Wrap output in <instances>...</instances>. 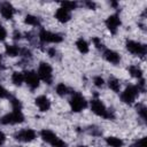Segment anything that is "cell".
<instances>
[{"label":"cell","mask_w":147,"mask_h":147,"mask_svg":"<svg viewBox=\"0 0 147 147\" xmlns=\"http://www.w3.org/2000/svg\"><path fill=\"white\" fill-rule=\"evenodd\" d=\"M1 63H2V56L0 55V65H1Z\"/></svg>","instance_id":"ab89813d"},{"label":"cell","mask_w":147,"mask_h":147,"mask_svg":"<svg viewBox=\"0 0 147 147\" xmlns=\"http://www.w3.org/2000/svg\"><path fill=\"white\" fill-rule=\"evenodd\" d=\"M56 54H57V51H56L54 47H51V48H48V55H49L51 57H54V56H56Z\"/></svg>","instance_id":"d590c367"},{"label":"cell","mask_w":147,"mask_h":147,"mask_svg":"<svg viewBox=\"0 0 147 147\" xmlns=\"http://www.w3.org/2000/svg\"><path fill=\"white\" fill-rule=\"evenodd\" d=\"M69 105H70V109L72 113H80L87 107V101L83 96V94L75 92L69 101Z\"/></svg>","instance_id":"3957f363"},{"label":"cell","mask_w":147,"mask_h":147,"mask_svg":"<svg viewBox=\"0 0 147 147\" xmlns=\"http://www.w3.org/2000/svg\"><path fill=\"white\" fill-rule=\"evenodd\" d=\"M84 5H85L88 9H95V7H96V3L93 2V1H85Z\"/></svg>","instance_id":"e575fe53"},{"label":"cell","mask_w":147,"mask_h":147,"mask_svg":"<svg viewBox=\"0 0 147 147\" xmlns=\"http://www.w3.org/2000/svg\"><path fill=\"white\" fill-rule=\"evenodd\" d=\"M9 96H10L9 92H8L3 86L0 85V99H5V98H8V99H9Z\"/></svg>","instance_id":"1f68e13d"},{"label":"cell","mask_w":147,"mask_h":147,"mask_svg":"<svg viewBox=\"0 0 147 147\" xmlns=\"http://www.w3.org/2000/svg\"><path fill=\"white\" fill-rule=\"evenodd\" d=\"M125 47L126 49L134 54V55H138V56H145L146 53H147V48L144 44L139 42V41H134V40H126L125 42Z\"/></svg>","instance_id":"52a82bcc"},{"label":"cell","mask_w":147,"mask_h":147,"mask_svg":"<svg viewBox=\"0 0 147 147\" xmlns=\"http://www.w3.org/2000/svg\"><path fill=\"white\" fill-rule=\"evenodd\" d=\"M9 101H10V105L13 107V110H22V102L17 98L10 95L9 96Z\"/></svg>","instance_id":"d4e9b609"},{"label":"cell","mask_w":147,"mask_h":147,"mask_svg":"<svg viewBox=\"0 0 147 147\" xmlns=\"http://www.w3.org/2000/svg\"><path fill=\"white\" fill-rule=\"evenodd\" d=\"M21 37H22L21 32H18L17 30H15V31H14V34H13V38H14V40H20V39H21Z\"/></svg>","instance_id":"8d00e7d4"},{"label":"cell","mask_w":147,"mask_h":147,"mask_svg":"<svg viewBox=\"0 0 147 147\" xmlns=\"http://www.w3.org/2000/svg\"><path fill=\"white\" fill-rule=\"evenodd\" d=\"M137 111H138L139 116L141 117V119L146 122L147 121V108H146V106L142 105V103L137 105Z\"/></svg>","instance_id":"cb8c5ba5"},{"label":"cell","mask_w":147,"mask_h":147,"mask_svg":"<svg viewBox=\"0 0 147 147\" xmlns=\"http://www.w3.org/2000/svg\"><path fill=\"white\" fill-rule=\"evenodd\" d=\"M77 6L78 5H77L76 1H64V2H61V7L64 8V9H67V10H69V11L76 9Z\"/></svg>","instance_id":"484cf974"},{"label":"cell","mask_w":147,"mask_h":147,"mask_svg":"<svg viewBox=\"0 0 147 147\" xmlns=\"http://www.w3.org/2000/svg\"><path fill=\"white\" fill-rule=\"evenodd\" d=\"M20 55H22V56L25 57V59H31V57H32V53H31V51L28 49V48H21Z\"/></svg>","instance_id":"f1b7e54d"},{"label":"cell","mask_w":147,"mask_h":147,"mask_svg":"<svg viewBox=\"0 0 147 147\" xmlns=\"http://www.w3.org/2000/svg\"><path fill=\"white\" fill-rule=\"evenodd\" d=\"M55 91H56V93H57L60 96H64V95H67V94L70 92L69 87H68L64 83H59V84L56 85V87H55Z\"/></svg>","instance_id":"603a6c76"},{"label":"cell","mask_w":147,"mask_h":147,"mask_svg":"<svg viewBox=\"0 0 147 147\" xmlns=\"http://www.w3.org/2000/svg\"><path fill=\"white\" fill-rule=\"evenodd\" d=\"M5 52H6V54H7L8 56L14 57V56L20 55L21 48H20L18 46H16V45H8V44H7L6 47H5Z\"/></svg>","instance_id":"e0dca14e"},{"label":"cell","mask_w":147,"mask_h":147,"mask_svg":"<svg viewBox=\"0 0 147 147\" xmlns=\"http://www.w3.org/2000/svg\"><path fill=\"white\" fill-rule=\"evenodd\" d=\"M6 37H7V31H6V29L0 24V41H3V40L6 39Z\"/></svg>","instance_id":"836d02e7"},{"label":"cell","mask_w":147,"mask_h":147,"mask_svg":"<svg viewBox=\"0 0 147 147\" xmlns=\"http://www.w3.org/2000/svg\"><path fill=\"white\" fill-rule=\"evenodd\" d=\"M78 147H87V146H85V145H80V146H78Z\"/></svg>","instance_id":"60d3db41"},{"label":"cell","mask_w":147,"mask_h":147,"mask_svg":"<svg viewBox=\"0 0 147 147\" xmlns=\"http://www.w3.org/2000/svg\"><path fill=\"white\" fill-rule=\"evenodd\" d=\"M0 14L6 20H11L15 15V8L10 2H1L0 3Z\"/></svg>","instance_id":"7c38bea8"},{"label":"cell","mask_w":147,"mask_h":147,"mask_svg":"<svg viewBox=\"0 0 147 147\" xmlns=\"http://www.w3.org/2000/svg\"><path fill=\"white\" fill-rule=\"evenodd\" d=\"M139 94V91L137 88V86L134 85H129L121 94V100L126 103V105H132L137 98V95Z\"/></svg>","instance_id":"ba28073f"},{"label":"cell","mask_w":147,"mask_h":147,"mask_svg":"<svg viewBox=\"0 0 147 147\" xmlns=\"http://www.w3.org/2000/svg\"><path fill=\"white\" fill-rule=\"evenodd\" d=\"M23 74H24V82L26 83V85L31 90H36L39 86V82H40L37 72L32 70H28V71H24Z\"/></svg>","instance_id":"30bf717a"},{"label":"cell","mask_w":147,"mask_h":147,"mask_svg":"<svg viewBox=\"0 0 147 147\" xmlns=\"http://www.w3.org/2000/svg\"><path fill=\"white\" fill-rule=\"evenodd\" d=\"M110 5H111L113 7H117V6H118V3H117V2H110Z\"/></svg>","instance_id":"f35d334b"},{"label":"cell","mask_w":147,"mask_h":147,"mask_svg":"<svg viewBox=\"0 0 147 147\" xmlns=\"http://www.w3.org/2000/svg\"><path fill=\"white\" fill-rule=\"evenodd\" d=\"M93 83H94V85L96 87H102L105 85V80H103V78L101 76H95L93 78Z\"/></svg>","instance_id":"83f0119b"},{"label":"cell","mask_w":147,"mask_h":147,"mask_svg":"<svg viewBox=\"0 0 147 147\" xmlns=\"http://www.w3.org/2000/svg\"><path fill=\"white\" fill-rule=\"evenodd\" d=\"M34 102H36V105H37V107L39 108L40 111H47L51 108V101H49V99L46 95H39V96H37L36 100H34Z\"/></svg>","instance_id":"5bb4252c"},{"label":"cell","mask_w":147,"mask_h":147,"mask_svg":"<svg viewBox=\"0 0 147 147\" xmlns=\"http://www.w3.org/2000/svg\"><path fill=\"white\" fill-rule=\"evenodd\" d=\"M105 23H106L107 29L110 31V33L115 34L117 32V30H118V28H119V25H121L122 22H121V18H119L118 14H113V15H110V16L107 17V20L105 21Z\"/></svg>","instance_id":"8fae6325"},{"label":"cell","mask_w":147,"mask_h":147,"mask_svg":"<svg viewBox=\"0 0 147 147\" xmlns=\"http://www.w3.org/2000/svg\"><path fill=\"white\" fill-rule=\"evenodd\" d=\"M37 75H38L39 79H41L46 84H48V85L52 84V82H53V69H52L51 64H48L46 62H40V64L38 67Z\"/></svg>","instance_id":"5b68a950"},{"label":"cell","mask_w":147,"mask_h":147,"mask_svg":"<svg viewBox=\"0 0 147 147\" xmlns=\"http://www.w3.org/2000/svg\"><path fill=\"white\" fill-rule=\"evenodd\" d=\"M38 37H39V40L42 44H47V42L48 44L49 42H52V44H59V42H61L63 40V37H62L61 33L51 32V31H47L45 29H41L40 30Z\"/></svg>","instance_id":"8992f818"},{"label":"cell","mask_w":147,"mask_h":147,"mask_svg":"<svg viewBox=\"0 0 147 147\" xmlns=\"http://www.w3.org/2000/svg\"><path fill=\"white\" fill-rule=\"evenodd\" d=\"M102 55H103V57L108 61V62H110V63H113V64H117V63H119V61H121V56H119V54L118 53H116L115 51H111V49H103L102 51Z\"/></svg>","instance_id":"4fadbf2b"},{"label":"cell","mask_w":147,"mask_h":147,"mask_svg":"<svg viewBox=\"0 0 147 147\" xmlns=\"http://www.w3.org/2000/svg\"><path fill=\"white\" fill-rule=\"evenodd\" d=\"M40 137L44 141H46L47 144L52 145L53 147H68L67 142L63 141L61 138H59L53 131L48 130V129H44L40 131Z\"/></svg>","instance_id":"7a4b0ae2"},{"label":"cell","mask_w":147,"mask_h":147,"mask_svg":"<svg viewBox=\"0 0 147 147\" xmlns=\"http://www.w3.org/2000/svg\"><path fill=\"white\" fill-rule=\"evenodd\" d=\"M129 72H130L131 76L134 77V78H138V79L142 78V70H141L140 67H138V65H130V67H129Z\"/></svg>","instance_id":"7402d4cb"},{"label":"cell","mask_w":147,"mask_h":147,"mask_svg":"<svg viewBox=\"0 0 147 147\" xmlns=\"http://www.w3.org/2000/svg\"><path fill=\"white\" fill-rule=\"evenodd\" d=\"M106 142L110 147H123V145H124V141L117 137H107Z\"/></svg>","instance_id":"ac0fdd59"},{"label":"cell","mask_w":147,"mask_h":147,"mask_svg":"<svg viewBox=\"0 0 147 147\" xmlns=\"http://www.w3.org/2000/svg\"><path fill=\"white\" fill-rule=\"evenodd\" d=\"M92 42L94 44V46H95L98 49H100V51L106 49V47H105V45H103V42L101 41L100 38H98V37H93V38H92Z\"/></svg>","instance_id":"4316f807"},{"label":"cell","mask_w":147,"mask_h":147,"mask_svg":"<svg viewBox=\"0 0 147 147\" xmlns=\"http://www.w3.org/2000/svg\"><path fill=\"white\" fill-rule=\"evenodd\" d=\"M130 147H146V138H141L139 140H137L133 145H131Z\"/></svg>","instance_id":"f546056e"},{"label":"cell","mask_w":147,"mask_h":147,"mask_svg":"<svg viewBox=\"0 0 147 147\" xmlns=\"http://www.w3.org/2000/svg\"><path fill=\"white\" fill-rule=\"evenodd\" d=\"M76 47H77V49H78L82 54L88 53V49H90L88 42H87L84 38H78V39L76 40Z\"/></svg>","instance_id":"2e32d148"},{"label":"cell","mask_w":147,"mask_h":147,"mask_svg":"<svg viewBox=\"0 0 147 147\" xmlns=\"http://www.w3.org/2000/svg\"><path fill=\"white\" fill-rule=\"evenodd\" d=\"M6 141V134L3 133V132H1L0 131V147L3 145V142Z\"/></svg>","instance_id":"74e56055"},{"label":"cell","mask_w":147,"mask_h":147,"mask_svg":"<svg viewBox=\"0 0 147 147\" xmlns=\"http://www.w3.org/2000/svg\"><path fill=\"white\" fill-rule=\"evenodd\" d=\"M22 122H24V115L21 110H13L11 113H8L0 118V123L2 125H14Z\"/></svg>","instance_id":"277c9868"},{"label":"cell","mask_w":147,"mask_h":147,"mask_svg":"<svg viewBox=\"0 0 147 147\" xmlns=\"http://www.w3.org/2000/svg\"><path fill=\"white\" fill-rule=\"evenodd\" d=\"M54 16H55V18H56L59 22H61V23H67V22L70 21V18H71L70 11L67 10V9H64V8H62V7H60V8L56 9Z\"/></svg>","instance_id":"9a60e30c"},{"label":"cell","mask_w":147,"mask_h":147,"mask_svg":"<svg viewBox=\"0 0 147 147\" xmlns=\"http://www.w3.org/2000/svg\"><path fill=\"white\" fill-rule=\"evenodd\" d=\"M88 132H90L91 134H93V136H101V134H102V132H101L96 126H90V127H88Z\"/></svg>","instance_id":"d6a6232c"},{"label":"cell","mask_w":147,"mask_h":147,"mask_svg":"<svg viewBox=\"0 0 147 147\" xmlns=\"http://www.w3.org/2000/svg\"><path fill=\"white\" fill-rule=\"evenodd\" d=\"M91 110L96 116H100V117H103L107 119H114V117H115L113 111L108 110L107 107L105 106V103L100 99H96V98L91 101Z\"/></svg>","instance_id":"6da1fadb"},{"label":"cell","mask_w":147,"mask_h":147,"mask_svg":"<svg viewBox=\"0 0 147 147\" xmlns=\"http://www.w3.org/2000/svg\"><path fill=\"white\" fill-rule=\"evenodd\" d=\"M36 137H37V133L32 129H23V130L15 132V134H14V138L21 142H30V141L34 140Z\"/></svg>","instance_id":"9c48e42d"},{"label":"cell","mask_w":147,"mask_h":147,"mask_svg":"<svg viewBox=\"0 0 147 147\" xmlns=\"http://www.w3.org/2000/svg\"><path fill=\"white\" fill-rule=\"evenodd\" d=\"M24 23L28 24V25H32V26H39L40 25V20H39V17L29 14L24 17Z\"/></svg>","instance_id":"ffe728a7"},{"label":"cell","mask_w":147,"mask_h":147,"mask_svg":"<svg viewBox=\"0 0 147 147\" xmlns=\"http://www.w3.org/2000/svg\"><path fill=\"white\" fill-rule=\"evenodd\" d=\"M137 88L139 92H145L146 90V83H145V79L144 78H140L139 79V83L137 84Z\"/></svg>","instance_id":"4dcf8cb0"},{"label":"cell","mask_w":147,"mask_h":147,"mask_svg":"<svg viewBox=\"0 0 147 147\" xmlns=\"http://www.w3.org/2000/svg\"><path fill=\"white\" fill-rule=\"evenodd\" d=\"M11 82L16 86H21L22 83L24 82V74L20 71H14L11 75Z\"/></svg>","instance_id":"d6986e66"},{"label":"cell","mask_w":147,"mask_h":147,"mask_svg":"<svg viewBox=\"0 0 147 147\" xmlns=\"http://www.w3.org/2000/svg\"><path fill=\"white\" fill-rule=\"evenodd\" d=\"M108 86H109V88L111 90V91H114V92H119V90H121V84H119V80L117 79V78H115V77H110L109 79H108Z\"/></svg>","instance_id":"44dd1931"}]
</instances>
